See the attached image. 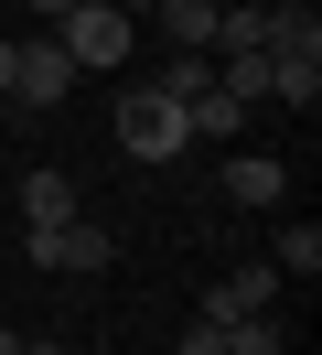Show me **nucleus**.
I'll list each match as a JSON object with an SVG mask.
<instances>
[{
	"label": "nucleus",
	"mask_w": 322,
	"mask_h": 355,
	"mask_svg": "<svg viewBox=\"0 0 322 355\" xmlns=\"http://www.w3.org/2000/svg\"><path fill=\"white\" fill-rule=\"evenodd\" d=\"M118 151H129V162H183V151H193V119L172 108L161 87H129V97H118Z\"/></svg>",
	"instance_id": "1"
},
{
	"label": "nucleus",
	"mask_w": 322,
	"mask_h": 355,
	"mask_svg": "<svg viewBox=\"0 0 322 355\" xmlns=\"http://www.w3.org/2000/svg\"><path fill=\"white\" fill-rule=\"evenodd\" d=\"M54 44H64V65H75V76H118V65H129V11L75 0V11L54 22Z\"/></svg>",
	"instance_id": "2"
},
{
	"label": "nucleus",
	"mask_w": 322,
	"mask_h": 355,
	"mask_svg": "<svg viewBox=\"0 0 322 355\" xmlns=\"http://www.w3.org/2000/svg\"><path fill=\"white\" fill-rule=\"evenodd\" d=\"M33 269H107V226L97 216H64V226H21Z\"/></svg>",
	"instance_id": "3"
},
{
	"label": "nucleus",
	"mask_w": 322,
	"mask_h": 355,
	"mask_svg": "<svg viewBox=\"0 0 322 355\" xmlns=\"http://www.w3.org/2000/svg\"><path fill=\"white\" fill-rule=\"evenodd\" d=\"M258 312H279V269H226V280L204 291V312H193V323H258Z\"/></svg>",
	"instance_id": "4"
},
{
	"label": "nucleus",
	"mask_w": 322,
	"mask_h": 355,
	"mask_svg": "<svg viewBox=\"0 0 322 355\" xmlns=\"http://www.w3.org/2000/svg\"><path fill=\"white\" fill-rule=\"evenodd\" d=\"M64 87H75L64 44H54V33H33V44L11 54V97H21V108H64Z\"/></svg>",
	"instance_id": "5"
},
{
	"label": "nucleus",
	"mask_w": 322,
	"mask_h": 355,
	"mask_svg": "<svg viewBox=\"0 0 322 355\" xmlns=\"http://www.w3.org/2000/svg\"><path fill=\"white\" fill-rule=\"evenodd\" d=\"M64 216H86V205H75V173H54V162L21 173V226H64Z\"/></svg>",
	"instance_id": "6"
},
{
	"label": "nucleus",
	"mask_w": 322,
	"mask_h": 355,
	"mask_svg": "<svg viewBox=\"0 0 322 355\" xmlns=\"http://www.w3.org/2000/svg\"><path fill=\"white\" fill-rule=\"evenodd\" d=\"M215 22H226V0H161L172 54H215Z\"/></svg>",
	"instance_id": "7"
},
{
	"label": "nucleus",
	"mask_w": 322,
	"mask_h": 355,
	"mask_svg": "<svg viewBox=\"0 0 322 355\" xmlns=\"http://www.w3.org/2000/svg\"><path fill=\"white\" fill-rule=\"evenodd\" d=\"M279 183H290V173H279L269 151H236L226 162V205H279Z\"/></svg>",
	"instance_id": "8"
},
{
	"label": "nucleus",
	"mask_w": 322,
	"mask_h": 355,
	"mask_svg": "<svg viewBox=\"0 0 322 355\" xmlns=\"http://www.w3.org/2000/svg\"><path fill=\"white\" fill-rule=\"evenodd\" d=\"M269 269H279V280H312V269H322V226H312V216H301V226H279Z\"/></svg>",
	"instance_id": "9"
},
{
	"label": "nucleus",
	"mask_w": 322,
	"mask_h": 355,
	"mask_svg": "<svg viewBox=\"0 0 322 355\" xmlns=\"http://www.w3.org/2000/svg\"><path fill=\"white\" fill-rule=\"evenodd\" d=\"M150 87H161V97H172V108H193V97H204V87H215V65H204V54H172V65H161V76H150Z\"/></svg>",
	"instance_id": "10"
},
{
	"label": "nucleus",
	"mask_w": 322,
	"mask_h": 355,
	"mask_svg": "<svg viewBox=\"0 0 322 355\" xmlns=\"http://www.w3.org/2000/svg\"><path fill=\"white\" fill-rule=\"evenodd\" d=\"M183 119H193V140H236V119H247V108H236L226 87H204V97H193Z\"/></svg>",
	"instance_id": "11"
},
{
	"label": "nucleus",
	"mask_w": 322,
	"mask_h": 355,
	"mask_svg": "<svg viewBox=\"0 0 322 355\" xmlns=\"http://www.w3.org/2000/svg\"><path fill=\"white\" fill-rule=\"evenodd\" d=\"M226 355H279V312H258V323H226Z\"/></svg>",
	"instance_id": "12"
},
{
	"label": "nucleus",
	"mask_w": 322,
	"mask_h": 355,
	"mask_svg": "<svg viewBox=\"0 0 322 355\" xmlns=\"http://www.w3.org/2000/svg\"><path fill=\"white\" fill-rule=\"evenodd\" d=\"M172 355H226V334H215V323H193V334H183Z\"/></svg>",
	"instance_id": "13"
},
{
	"label": "nucleus",
	"mask_w": 322,
	"mask_h": 355,
	"mask_svg": "<svg viewBox=\"0 0 322 355\" xmlns=\"http://www.w3.org/2000/svg\"><path fill=\"white\" fill-rule=\"evenodd\" d=\"M33 11H43V33H54V22H64V11H75V0H33Z\"/></svg>",
	"instance_id": "14"
},
{
	"label": "nucleus",
	"mask_w": 322,
	"mask_h": 355,
	"mask_svg": "<svg viewBox=\"0 0 322 355\" xmlns=\"http://www.w3.org/2000/svg\"><path fill=\"white\" fill-rule=\"evenodd\" d=\"M11 54H21V44H11V33H0V97H11Z\"/></svg>",
	"instance_id": "15"
},
{
	"label": "nucleus",
	"mask_w": 322,
	"mask_h": 355,
	"mask_svg": "<svg viewBox=\"0 0 322 355\" xmlns=\"http://www.w3.org/2000/svg\"><path fill=\"white\" fill-rule=\"evenodd\" d=\"M107 11H129V22H140V11H161V0H107Z\"/></svg>",
	"instance_id": "16"
},
{
	"label": "nucleus",
	"mask_w": 322,
	"mask_h": 355,
	"mask_svg": "<svg viewBox=\"0 0 322 355\" xmlns=\"http://www.w3.org/2000/svg\"><path fill=\"white\" fill-rule=\"evenodd\" d=\"M0 355H21V334H11V323H0Z\"/></svg>",
	"instance_id": "17"
}]
</instances>
